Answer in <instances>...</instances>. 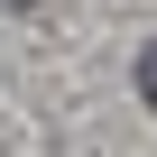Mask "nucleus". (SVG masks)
I'll return each instance as SVG.
<instances>
[{
  "label": "nucleus",
  "mask_w": 157,
  "mask_h": 157,
  "mask_svg": "<svg viewBox=\"0 0 157 157\" xmlns=\"http://www.w3.org/2000/svg\"><path fill=\"white\" fill-rule=\"evenodd\" d=\"M139 93H148V111H157V37L139 46Z\"/></svg>",
  "instance_id": "nucleus-1"
}]
</instances>
